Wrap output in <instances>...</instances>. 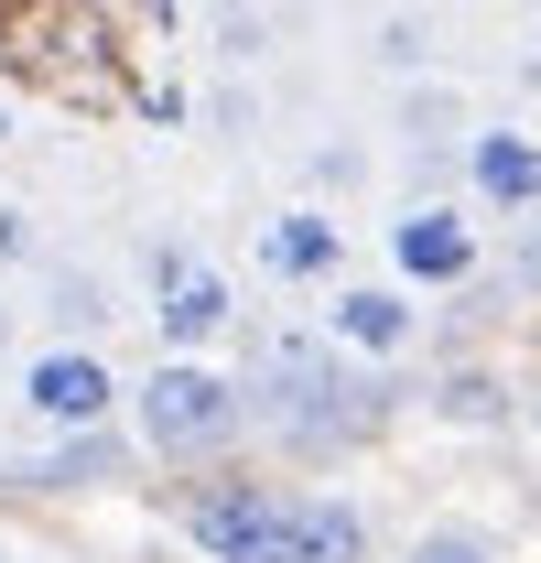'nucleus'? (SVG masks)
<instances>
[{
	"label": "nucleus",
	"mask_w": 541,
	"mask_h": 563,
	"mask_svg": "<svg viewBox=\"0 0 541 563\" xmlns=\"http://www.w3.org/2000/svg\"><path fill=\"white\" fill-rule=\"evenodd\" d=\"M303 174H314L325 196H357V185H368V152H357V141H314V163H303ZM325 196H314V207H325Z\"/></svg>",
	"instance_id": "nucleus-16"
},
{
	"label": "nucleus",
	"mask_w": 541,
	"mask_h": 563,
	"mask_svg": "<svg viewBox=\"0 0 541 563\" xmlns=\"http://www.w3.org/2000/svg\"><path fill=\"white\" fill-rule=\"evenodd\" d=\"M196 11H217V22H228V11H270V0H196Z\"/></svg>",
	"instance_id": "nucleus-20"
},
{
	"label": "nucleus",
	"mask_w": 541,
	"mask_h": 563,
	"mask_svg": "<svg viewBox=\"0 0 541 563\" xmlns=\"http://www.w3.org/2000/svg\"><path fill=\"white\" fill-rule=\"evenodd\" d=\"M466 120H476V109H466V87H455V76H401V98H390V163L422 174V196H444Z\"/></svg>",
	"instance_id": "nucleus-10"
},
{
	"label": "nucleus",
	"mask_w": 541,
	"mask_h": 563,
	"mask_svg": "<svg viewBox=\"0 0 541 563\" xmlns=\"http://www.w3.org/2000/svg\"><path fill=\"white\" fill-rule=\"evenodd\" d=\"M401 563H509V553H498L487 520H422V531L401 542Z\"/></svg>",
	"instance_id": "nucleus-14"
},
{
	"label": "nucleus",
	"mask_w": 541,
	"mask_h": 563,
	"mask_svg": "<svg viewBox=\"0 0 541 563\" xmlns=\"http://www.w3.org/2000/svg\"><path fill=\"white\" fill-rule=\"evenodd\" d=\"M455 207L466 217H541V131L531 120H466V141H455Z\"/></svg>",
	"instance_id": "nucleus-7"
},
{
	"label": "nucleus",
	"mask_w": 541,
	"mask_h": 563,
	"mask_svg": "<svg viewBox=\"0 0 541 563\" xmlns=\"http://www.w3.org/2000/svg\"><path fill=\"white\" fill-rule=\"evenodd\" d=\"M131 455L141 444L120 433V422H87V433H44V455H33L22 477H33V488H120Z\"/></svg>",
	"instance_id": "nucleus-12"
},
{
	"label": "nucleus",
	"mask_w": 541,
	"mask_h": 563,
	"mask_svg": "<svg viewBox=\"0 0 541 563\" xmlns=\"http://www.w3.org/2000/svg\"><path fill=\"white\" fill-rule=\"evenodd\" d=\"M11 357H22V292L0 282V368H11Z\"/></svg>",
	"instance_id": "nucleus-19"
},
{
	"label": "nucleus",
	"mask_w": 541,
	"mask_h": 563,
	"mask_svg": "<svg viewBox=\"0 0 541 563\" xmlns=\"http://www.w3.org/2000/svg\"><path fill=\"white\" fill-rule=\"evenodd\" d=\"M0 563H22V553H11V542H0Z\"/></svg>",
	"instance_id": "nucleus-22"
},
{
	"label": "nucleus",
	"mask_w": 541,
	"mask_h": 563,
	"mask_svg": "<svg viewBox=\"0 0 541 563\" xmlns=\"http://www.w3.org/2000/svg\"><path fill=\"white\" fill-rule=\"evenodd\" d=\"M206 120H217V131L239 141V131H250V120H261V98H250V87H239V76H228V87H217V98H206Z\"/></svg>",
	"instance_id": "nucleus-18"
},
{
	"label": "nucleus",
	"mask_w": 541,
	"mask_h": 563,
	"mask_svg": "<svg viewBox=\"0 0 541 563\" xmlns=\"http://www.w3.org/2000/svg\"><path fill=\"white\" fill-rule=\"evenodd\" d=\"M11 390H22L33 433H87V422H120V401H131V379L109 368V347H55V336L11 357Z\"/></svg>",
	"instance_id": "nucleus-6"
},
{
	"label": "nucleus",
	"mask_w": 541,
	"mask_h": 563,
	"mask_svg": "<svg viewBox=\"0 0 541 563\" xmlns=\"http://www.w3.org/2000/svg\"><path fill=\"white\" fill-rule=\"evenodd\" d=\"M379 250H390L401 292H466V282H487V239H476V217L455 196H401L390 228H379Z\"/></svg>",
	"instance_id": "nucleus-5"
},
{
	"label": "nucleus",
	"mask_w": 541,
	"mask_h": 563,
	"mask_svg": "<svg viewBox=\"0 0 541 563\" xmlns=\"http://www.w3.org/2000/svg\"><path fill=\"white\" fill-rule=\"evenodd\" d=\"M141 314H152L163 357H217L239 325H250L239 282L217 272L196 239H152V250H141Z\"/></svg>",
	"instance_id": "nucleus-4"
},
{
	"label": "nucleus",
	"mask_w": 541,
	"mask_h": 563,
	"mask_svg": "<svg viewBox=\"0 0 541 563\" xmlns=\"http://www.w3.org/2000/svg\"><path fill=\"white\" fill-rule=\"evenodd\" d=\"M368 66L379 76H433V11H379L368 22Z\"/></svg>",
	"instance_id": "nucleus-13"
},
{
	"label": "nucleus",
	"mask_w": 541,
	"mask_h": 563,
	"mask_svg": "<svg viewBox=\"0 0 541 563\" xmlns=\"http://www.w3.org/2000/svg\"><path fill=\"white\" fill-rule=\"evenodd\" d=\"M174 531L206 563H368V509L314 488H270V477H206L174 498Z\"/></svg>",
	"instance_id": "nucleus-1"
},
{
	"label": "nucleus",
	"mask_w": 541,
	"mask_h": 563,
	"mask_svg": "<svg viewBox=\"0 0 541 563\" xmlns=\"http://www.w3.org/2000/svg\"><path fill=\"white\" fill-rule=\"evenodd\" d=\"M270 55V11H228L217 22V66H261Z\"/></svg>",
	"instance_id": "nucleus-17"
},
{
	"label": "nucleus",
	"mask_w": 541,
	"mask_h": 563,
	"mask_svg": "<svg viewBox=\"0 0 541 563\" xmlns=\"http://www.w3.org/2000/svg\"><path fill=\"white\" fill-rule=\"evenodd\" d=\"M250 272H261L270 292H325V282H346V217L314 207V196L270 207L261 228H250Z\"/></svg>",
	"instance_id": "nucleus-9"
},
{
	"label": "nucleus",
	"mask_w": 541,
	"mask_h": 563,
	"mask_svg": "<svg viewBox=\"0 0 541 563\" xmlns=\"http://www.w3.org/2000/svg\"><path fill=\"white\" fill-rule=\"evenodd\" d=\"M314 336L336 357H357V368H401L411 347H422V292H401V282H325V314H314Z\"/></svg>",
	"instance_id": "nucleus-8"
},
{
	"label": "nucleus",
	"mask_w": 541,
	"mask_h": 563,
	"mask_svg": "<svg viewBox=\"0 0 541 563\" xmlns=\"http://www.w3.org/2000/svg\"><path fill=\"white\" fill-rule=\"evenodd\" d=\"M120 412H131V444L152 455V466H206V455H228V444L250 433L239 379H228L217 357H152Z\"/></svg>",
	"instance_id": "nucleus-3"
},
{
	"label": "nucleus",
	"mask_w": 541,
	"mask_h": 563,
	"mask_svg": "<svg viewBox=\"0 0 541 563\" xmlns=\"http://www.w3.org/2000/svg\"><path fill=\"white\" fill-rule=\"evenodd\" d=\"M239 379V412L270 422V433H292V444H325V433H357V422L379 412V390H368V368L336 357L325 336H261L250 368H228Z\"/></svg>",
	"instance_id": "nucleus-2"
},
{
	"label": "nucleus",
	"mask_w": 541,
	"mask_h": 563,
	"mask_svg": "<svg viewBox=\"0 0 541 563\" xmlns=\"http://www.w3.org/2000/svg\"><path fill=\"white\" fill-rule=\"evenodd\" d=\"M44 272V217L22 207V196H0V282Z\"/></svg>",
	"instance_id": "nucleus-15"
},
{
	"label": "nucleus",
	"mask_w": 541,
	"mask_h": 563,
	"mask_svg": "<svg viewBox=\"0 0 541 563\" xmlns=\"http://www.w3.org/2000/svg\"><path fill=\"white\" fill-rule=\"evenodd\" d=\"M11 131H22V120H11V98H0V141H11Z\"/></svg>",
	"instance_id": "nucleus-21"
},
{
	"label": "nucleus",
	"mask_w": 541,
	"mask_h": 563,
	"mask_svg": "<svg viewBox=\"0 0 541 563\" xmlns=\"http://www.w3.org/2000/svg\"><path fill=\"white\" fill-rule=\"evenodd\" d=\"M22 314H44L55 347H109V325H120V282L87 272V261H44V303H22Z\"/></svg>",
	"instance_id": "nucleus-11"
}]
</instances>
